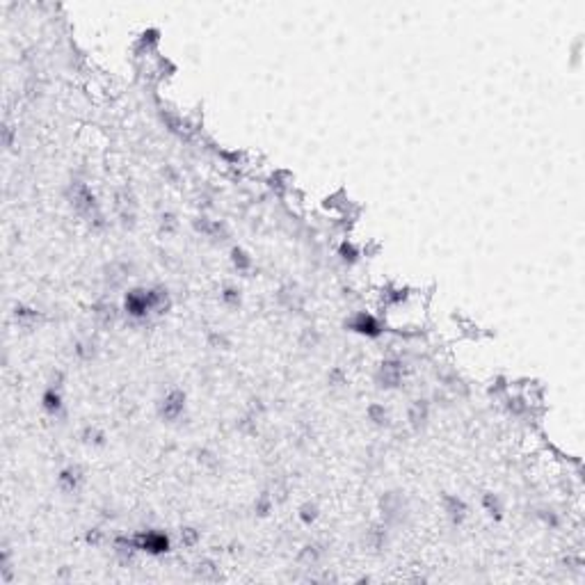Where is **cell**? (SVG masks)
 Instances as JSON below:
<instances>
[{
	"label": "cell",
	"instance_id": "obj_1",
	"mask_svg": "<svg viewBox=\"0 0 585 585\" xmlns=\"http://www.w3.org/2000/svg\"><path fill=\"white\" fill-rule=\"evenodd\" d=\"M135 540V547L138 551H146L151 555H160V553H167L170 551V537L163 533H156V530H149V533H142Z\"/></svg>",
	"mask_w": 585,
	"mask_h": 585
},
{
	"label": "cell",
	"instance_id": "obj_2",
	"mask_svg": "<svg viewBox=\"0 0 585 585\" xmlns=\"http://www.w3.org/2000/svg\"><path fill=\"white\" fill-rule=\"evenodd\" d=\"M350 327L359 334H368V336H378V334L382 332V329H379V322L368 313H357L352 320H350Z\"/></svg>",
	"mask_w": 585,
	"mask_h": 585
},
{
	"label": "cell",
	"instance_id": "obj_3",
	"mask_svg": "<svg viewBox=\"0 0 585 585\" xmlns=\"http://www.w3.org/2000/svg\"><path fill=\"white\" fill-rule=\"evenodd\" d=\"M444 501H446V512H448V516L453 519V523H459L462 519H464V515H466L464 503H462L459 498H455V496H446Z\"/></svg>",
	"mask_w": 585,
	"mask_h": 585
},
{
	"label": "cell",
	"instance_id": "obj_4",
	"mask_svg": "<svg viewBox=\"0 0 585 585\" xmlns=\"http://www.w3.org/2000/svg\"><path fill=\"white\" fill-rule=\"evenodd\" d=\"M183 400H185V396H183V393H178V391L170 393V396H167V400H165V412H163V414L167 416V418H174V416H178V412L183 409Z\"/></svg>",
	"mask_w": 585,
	"mask_h": 585
},
{
	"label": "cell",
	"instance_id": "obj_5",
	"mask_svg": "<svg viewBox=\"0 0 585 585\" xmlns=\"http://www.w3.org/2000/svg\"><path fill=\"white\" fill-rule=\"evenodd\" d=\"M78 482H80V471L78 469H67V471L60 473V487L64 491H76L78 489Z\"/></svg>",
	"mask_w": 585,
	"mask_h": 585
},
{
	"label": "cell",
	"instance_id": "obj_6",
	"mask_svg": "<svg viewBox=\"0 0 585 585\" xmlns=\"http://www.w3.org/2000/svg\"><path fill=\"white\" fill-rule=\"evenodd\" d=\"M44 407L48 409L51 414H55L57 409L62 407V400H60V393H57V391L51 389L48 393H46V396H44Z\"/></svg>",
	"mask_w": 585,
	"mask_h": 585
},
{
	"label": "cell",
	"instance_id": "obj_7",
	"mask_svg": "<svg viewBox=\"0 0 585 585\" xmlns=\"http://www.w3.org/2000/svg\"><path fill=\"white\" fill-rule=\"evenodd\" d=\"M425 416H428V407L423 405V400H418V403L414 405V412H412V416H409V418H412V423H414V425H418V423L425 421Z\"/></svg>",
	"mask_w": 585,
	"mask_h": 585
},
{
	"label": "cell",
	"instance_id": "obj_8",
	"mask_svg": "<svg viewBox=\"0 0 585 585\" xmlns=\"http://www.w3.org/2000/svg\"><path fill=\"white\" fill-rule=\"evenodd\" d=\"M300 516H302V521H304V523L315 521V516H318V508H315V505H311V503H307V505L302 508V515H300Z\"/></svg>",
	"mask_w": 585,
	"mask_h": 585
},
{
	"label": "cell",
	"instance_id": "obj_9",
	"mask_svg": "<svg viewBox=\"0 0 585 585\" xmlns=\"http://www.w3.org/2000/svg\"><path fill=\"white\" fill-rule=\"evenodd\" d=\"M484 505H487V510H489L491 516H494V515L498 516L501 508H498V501H496V496H494V494H487V496H484Z\"/></svg>",
	"mask_w": 585,
	"mask_h": 585
},
{
	"label": "cell",
	"instance_id": "obj_10",
	"mask_svg": "<svg viewBox=\"0 0 585 585\" xmlns=\"http://www.w3.org/2000/svg\"><path fill=\"white\" fill-rule=\"evenodd\" d=\"M197 574L202 576V579H206V576H210V574H215V567L210 565V562H199V569H197Z\"/></svg>",
	"mask_w": 585,
	"mask_h": 585
},
{
	"label": "cell",
	"instance_id": "obj_11",
	"mask_svg": "<svg viewBox=\"0 0 585 585\" xmlns=\"http://www.w3.org/2000/svg\"><path fill=\"white\" fill-rule=\"evenodd\" d=\"M222 297H224V302H240V295L236 288H227Z\"/></svg>",
	"mask_w": 585,
	"mask_h": 585
},
{
	"label": "cell",
	"instance_id": "obj_12",
	"mask_svg": "<svg viewBox=\"0 0 585 585\" xmlns=\"http://www.w3.org/2000/svg\"><path fill=\"white\" fill-rule=\"evenodd\" d=\"M190 530H192V528H185V530L181 533V537H185V542H188V544H195L197 533H190Z\"/></svg>",
	"mask_w": 585,
	"mask_h": 585
}]
</instances>
